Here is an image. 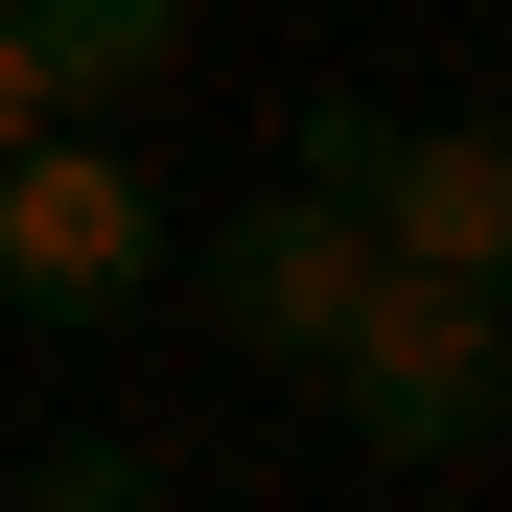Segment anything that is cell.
Returning <instances> with one entry per match:
<instances>
[{
	"mask_svg": "<svg viewBox=\"0 0 512 512\" xmlns=\"http://www.w3.org/2000/svg\"><path fill=\"white\" fill-rule=\"evenodd\" d=\"M163 256H187V210L117 140H24L0 163V326H117V303H163Z\"/></svg>",
	"mask_w": 512,
	"mask_h": 512,
	"instance_id": "cell-1",
	"label": "cell"
},
{
	"mask_svg": "<svg viewBox=\"0 0 512 512\" xmlns=\"http://www.w3.org/2000/svg\"><path fill=\"white\" fill-rule=\"evenodd\" d=\"M326 419H350L373 466H466L489 419H512V326H489V303H443V280H396V256H373V303L326 326Z\"/></svg>",
	"mask_w": 512,
	"mask_h": 512,
	"instance_id": "cell-2",
	"label": "cell"
},
{
	"mask_svg": "<svg viewBox=\"0 0 512 512\" xmlns=\"http://www.w3.org/2000/svg\"><path fill=\"white\" fill-rule=\"evenodd\" d=\"M163 280H187L256 373H326V326L373 303V233H350V210H303V187H256V210H210L187 256H163Z\"/></svg>",
	"mask_w": 512,
	"mask_h": 512,
	"instance_id": "cell-3",
	"label": "cell"
},
{
	"mask_svg": "<svg viewBox=\"0 0 512 512\" xmlns=\"http://www.w3.org/2000/svg\"><path fill=\"white\" fill-rule=\"evenodd\" d=\"M373 256L512 326V117H396V163H373Z\"/></svg>",
	"mask_w": 512,
	"mask_h": 512,
	"instance_id": "cell-4",
	"label": "cell"
},
{
	"mask_svg": "<svg viewBox=\"0 0 512 512\" xmlns=\"http://www.w3.org/2000/svg\"><path fill=\"white\" fill-rule=\"evenodd\" d=\"M0 47H24V94H47L70 140H117V94L187 70V0H0Z\"/></svg>",
	"mask_w": 512,
	"mask_h": 512,
	"instance_id": "cell-5",
	"label": "cell"
},
{
	"mask_svg": "<svg viewBox=\"0 0 512 512\" xmlns=\"http://www.w3.org/2000/svg\"><path fill=\"white\" fill-rule=\"evenodd\" d=\"M24 512H187V489H163L140 443H47V466H24Z\"/></svg>",
	"mask_w": 512,
	"mask_h": 512,
	"instance_id": "cell-6",
	"label": "cell"
},
{
	"mask_svg": "<svg viewBox=\"0 0 512 512\" xmlns=\"http://www.w3.org/2000/svg\"><path fill=\"white\" fill-rule=\"evenodd\" d=\"M24 140H70V117H47V94H24V47H0V163H24Z\"/></svg>",
	"mask_w": 512,
	"mask_h": 512,
	"instance_id": "cell-7",
	"label": "cell"
}]
</instances>
